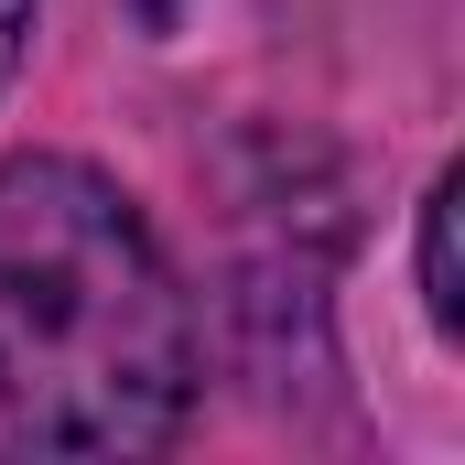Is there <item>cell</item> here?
Wrapping results in <instances>:
<instances>
[{"label": "cell", "instance_id": "2", "mask_svg": "<svg viewBox=\"0 0 465 465\" xmlns=\"http://www.w3.org/2000/svg\"><path fill=\"white\" fill-rule=\"evenodd\" d=\"M455 206H465V173L444 163L433 184H422V314H433V336H465V292H455Z\"/></svg>", "mask_w": 465, "mask_h": 465}, {"label": "cell", "instance_id": "1", "mask_svg": "<svg viewBox=\"0 0 465 465\" xmlns=\"http://www.w3.org/2000/svg\"><path fill=\"white\" fill-rule=\"evenodd\" d=\"M206 325L163 228L76 152H0V455H163Z\"/></svg>", "mask_w": 465, "mask_h": 465}, {"label": "cell", "instance_id": "3", "mask_svg": "<svg viewBox=\"0 0 465 465\" xmlns=\"http://www.w3.org/2000/svg\"><path fill=\"white\" fill-rule=\"evenodd\" d=\"M33 22H44V0H0V87L22 76V54H33Z\"/></svg>", "mask_w": 465, "mask_h": 465}]
</instances>
